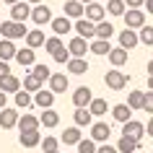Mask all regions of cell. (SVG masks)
<instances>
[{
	"label": "cell",
	"instance_id": "6da1fadb",
	"mask_svg": "<svg viewBox=\"0 0 153 153\" xmlns=\"http://www.w3.org/2000/svg\"><path fill=\"white\" fill-rule=\"evenodd\" d=\"M26 31H29V29H26L24 24H16V21H3V24H0V34H3V39H8V42L24 39Z\"/></svg>",
	"mask_w": 153,
	"mask_h": 153
},
{
	"label": "cell",
	"instance_id": "7a4b0ae2",
	"mask_svg": "<svg viewBox=\"0 0 153 153\" xmlns=\"http://www.w3.org/2000/svg\"><path fill=\"white\" fill-rule=\"evenodd\" d=\"M122 18H125V26H127L130 31H135V29H143L145 26V13L137 8H127L125 13H122Z\"/></svg>",
	"mask_w": 153,
	"mask_h": 153
},
{
	"label": "cell",
	"instance_id": "3957f363",
	"mask_svg": "<svg viewBox=\"0 0 153 153\" xmlns=\"http://www.w3.org/2000/svg\"><path fill=\"white\" fill-rule=\"evenodd\" d=\"M127 81H130V78L122 70H106V75H104V83L112 91H122L125 86H127Z\"/></svg>",
	"mask_w": 153,
	"mask_h": 153
},
{
	"label": "cell",
	"instance_id": "277c9868",
	"mask_svg": "<svg viewBox=\"0 0 153 153\" xmlns=\"http://www.w3.org/2000/svg\"><path fill=\"white\" fill-rule=\"evenodd\" d=\"M91 101H94V94H91L88 86H78V88L73 91V104H75V109H88Z\"/></svg>",
	"mask_w": 153,
	"mask_h": 153
},
{
	"label": "cell",
	"instance_id": "5b68a950",
	"mask_svg": "<svg viewBox=\"0 0 153 153\" xmlns=\"http://www.w3.org/2000/svg\"><path fill=\"white\" fill-rule=\"evenodd\" d=\"M73 29L78 31V36L86 42H94L96 39V24H91V21H86V18H78L75 24H73Z\"/></svg>",
	"mask_w": 153,
	"mask_h": 153
},
{
	"label": "cell",
	"instance_id": "8992f818",
	"mask_svg": "<svg viewBox=\"0 0 153 153\" xmlns=\"http://www.w3.org/2000/svg\"><path fill=\"white\" fill-rule=\"evenodd\" d=\"M122 135L125 137H132V140H143V135H145V125L143 122H137V120H130V122H125L122 125Z\"/></svg>",
	"mask_w": 153,
	"mask_h": 153
},
{
	"label": "cell",
	"instance_id": "52a82bcc",
	"mask_svg": "<svg viewBox=\"0 0 153 153\" xmlns=\"http://www.w3.org/2000/svg\"><path fill=\"white\" fill-rule=\"evenodd\" d=\"M109 135H112V127H109L106 122H94V125H91V137L88 140H94V143H106Z\"/></svg>",
	"mask_w": 153,
	"mask_h": 153
},
{
	"label": "cell",
	"instance_id": "ba28073f",
	"mask_svg": "<svg viewBox=\"0 0 153 153\" xmlns=\"http://www.w3.org/2000/svg\"><path fill=\"white\" fill-rule=\"evenodd\" d=\"M68 86H70V81H68L65 73H52V75H49V88L47 91H52V94L57 96V94H65Z\"/></svg>",
	"mask_w": 153,
	"mask_h": 153
},
{
	"label": "cell",
	"instance_id": "9c48e42d",
	"mask_svg": "<svg viewBox=\"0 0 153 153\" xmlns=\"http://www.w3.org/2000/svg\"><path fill=\"white\" fill-rule=\"evenodd\" d=\"M29 18H31L36 26H44V24H49V21H52V8H47L44 3H42V5H34Z\"/></svg>",
	"mask_w": 153,
	"mask_h": 153
},
{
	"label": "cell",
	"instance_id": "30bf717a",
	"mask_svg": "<svg viewBox=\"0 0 153 153\" xmlns=\"http://www.w3.org/2000/svg\"><path fill=\"white\" fill-rule=\"evenodd\" d=\"M104 16H106V10H104V5H99V3H88V5L83 8V18L91 21V24L104 21Z\"/></svg>",
	"mask_w": 153,
	"mask_h": 153
},
{
	"label": "cell",
	"instance_id": "8fae6325",
	"mask_svg": "<svg viewBox=\"0 0 153 153\" xmlns=\"http://www.w3.org/2000/svg\"><path fill=\"white\" fill-rule=\"evenodd\" d=\"M31 104H36L39 109H52V104H55V94H52V91H47V88H39L36 94H34Z\"/></svg>",
	"mask_w": 153,
	"mask_h": 153
},
{
	"label": "cell",
	"instance_id": "7c38bea8",
	"mask_svg": "<svg viewBox=\"0 0 153 153\" xmlns=\"http://www.w3.org/2000/svg\"><path fill=\"white\" fill-rule=\"evenodd\" d=\"M29 16H31V5H29V3H21V0H18L16 5L10 8V21H16V24H24Z\"/></svg>",
	"mask_w": 153,
	"mask_h": 153
},
{
	"label": "cell",
	"instance_id": "4fadbf2b",
	"mask_svg": "<svg viewBox=\"0 0 153 153\" xmlns=\"http://www.w3.org/2000/svg\"><path fill=\"white\" fill-rule=\"evenodd\" d=\"M68 52H70V57H81V60H86L88 42L81 39V36H75V39H70V44H68Z\"/></svg>",
	"mask_w": 153,
	"mask_h": 153
},
{
	"label": "cell",
	"instance_id": "5bb4252c",
	"mask_svg": "<svg viewBox=\"0 0 153 153\" xmlns=\"http://www.w3.org/2000/svg\"><path fill=\"white\" fill-rule=\"evenodd\" d=\"M16 122H18V112H16V109H10V106L0 109V127H3V130L16 127Z\"/></svg>",
	"mask_w": 153,
	"mask_h": 153
},
{
	"label": "cell",
	"instance_id": "9a60e30c",
	"mask_svg": "<svg viewBox=\"0 0 153 153\" xmlns=\"http://www.w3.org/2000/svg\"><path fill=\"white\" fill-rule=\"evenodd\" d=\"M18 130L21 132H36L39 130V117H34V114H24V117H18Z\"/></svg>",
	"mask_w": 153,
	"mask_h": 153
},
{
	"label": "cell",
	"instance_id": "2e32d148",
	"mask_svg": "<svg viewBox=\"0 0 153 153\" xmlns=\"http://www.w3.org/2000/svg\"><path fill=\"white\" fill-rule=\"evenodd\" d=\"M26 47L29 49H39V47H44V31L42 29H31V31H26Z\"/></svg>",
	"mask_w": 153,
	"mask_h": 153
},
{
	"label": "cell",
	"instance_id": "e0dca14e",
	"mask_svg": "<svg viewBox=\"0 0 153 153\" xmlns=\"http://www.w3.org/2000/svg\"><path fill=\"white\" fill-rule=\"evenodd\" d=\"M0 91H3L5 96H8V94H16V91H21V81L10 73V75H5V78H0Z\"/></svg>",
	"mask_w": 153,
	"mask_h": 153
},
{
	"label": "cell",
	"instance_id": "ac0fdd59",
	"mask_svg": "<svg viewBox=\"0 0 153 153\" xmlns=\"http://www.w3.org/2000/svg\"><path fill=\"white\" fill-rule=\"evenodd\" d=\"M49 26H52L55 36H65V34H68V31L73 29L70 18H65V16H60V18H52V21H49Z\"/></svg>",
	"mask_w": 153,
	"mask_h": 153
},
{
	"label": "cell",
	"instance_id": "d6986e66",
	"mask_svg": "<svg viewBox=\"0 0 153 153\" xmlns=\"http://www.w3.org/2000/svg\"><path fill=\"white\" fill-rule=\"evenodd\" d=\"M114 148H117V153H135V151H140V143L132 140V137H125V135H122L120 140H117Z\"/></svg>",
	"mask_w": 153,
	"mask_h": 153
},
{
	"label": "cell",
	"instance_id": "ffe728a7",
	"mask_svg": "<svg viewBox=\"0 0 153 153\" xmlns=\"http://www.w3.org/2000/svg\"><path fill=\"white\" fill-rule=\"evenodd\" d=\"M140 42H137V34L135 31H130V29H125V31L120 34V49H132V47H137Z\"/></svg>",
	"mask_w": 153,
	"mask_h": 153
},
{
	"label": "cell",
	"instance_id": "44dd1931",
	"mask_svg": "<svg viewBox=\"0 0 153 153\" xmlns=\"http://www.w3.org/2000/svg\"><path fill=\"white\" fill-rule=\"evenodd\" d=\"M112 117L120 122V125H125V122L132 120V112H130L127 104H114V106H112Z\"/></svg>",
	"mask_w": 153,
	"mask_h": 153
},
{
	"label": "cell",
	"instance_id": "7402d4cb",
	"mask_svg": "<svg viewBox=\"0 0 153 153\" xmlns=\"http://www.w3.org/2000/svg\"><path fill=\"white\" fill-rule=\"evenodd\" d=\"M83 140V132L78 127H68L62 132V137H60V143H65V145H78Z\"/></svg>",
	"mask_w": 153,
	"mask_h": 153
},
{
	"label": "cell",
	"instance_id": "603a6c76",
	"mask_svg": "<svg viewBox=\"0 0 153 153\" xmlns=\"http://www.w3.org/2000/svg\"><path fill=\"white\" fill-rule=\"evenodd\" d=\"M18 143L24 145V148H36V145L42 143V132L36 130V132H21L18 135Z\"/></svg>",
	"mask_w": 153,
	"mask_h": 153
},
{
	"label": "cell",
	"instance_id": "cb8c5ba5",
	"mask_svg": "<svg viewBox=\"0 0 153 153\" xmlns=\"http://www.w3.org/2000/svg\"><path fill=\"white\" fill-rule=\"evenodd\" d=\"M73 120H75V127H78V130L94 125V117L88 114V109H75V112H73Z\"/></svg>",
	"mask_w": 153,
	"mask_h": 153
},
{
	"label": "cell",
	"instance_id": "d4e9b609",
	"mask_svg": "<svg viewBox=\"0 0 153 153\" xmlns=\"http://www.w3.org/2000/svg\"><path fill=\"white\" fill-rule=\"evenodd\" d=\"M62 8H65V18H75V21L83 18V5L78 3V0H68Z\"/></svg>",
	"mask_w": 153,
	"mask_h": 153
},
{
	"label": "cell",
	"instance_id": "484cf974",
	"mask_svg": "<svg viewBox=\"0 0 153 153\" xmlns=\"http://www.w3.org/2000/svg\"><path fill=\"white\" fill-rule=\"evenodd\" d=\"M16 57V44L8 39H0V62H8Z\"/></svg>",
	"mask_w": 153,
	"mask_h": 153
},
{
	"label": "cell",
	"instance_id": "4316f807",
	"mask_svg": "<svg viewBox=\"0 0 153 153\" xmlns=\"http://www.w3.org/2000/svg\"><path fill=\"white\" fill-rule=\"evenodd\" d=\"M109 112V104H106V99H94L88 104V114L91 117H104Z\"/></svg>",
	"mask_w": 153,
	"mask_h": 153
},
{
	"label": "cell",
	"instance_id": "83f0119b",
	"mask_svg": "<svg viewBox=\"0 0 153 153\" xmlns=\"http://www.w3.org/2000/svg\"><path fill=\"white\" fill-rule=\"evenodd\" d=\"M39 125H44V127H57L60 125V114L52 112V109H44L39 114Z\"/></svg>",
	"mask_w": 153,
	"mask_h": 153
},
{
	"label": "cell",
	"instance_id": "f1b7e54d",
	"mask_svg": "<svg viewBox=\"0 0 153 153\" xmlns=\"http://www.w3.org/2000/svg\"><path fill=\"white\" fill-rule=\"evenodd\" d=\"M68 70H70L73 75H83V73L88 70V62L81 60V57H70V60H68Z\"/></svg>",
	"mask_w": 153,
	"mask_h": 153
},
{
	"label": "cell",
	"instance_id": "f546056e",
	"mask_svg": "<svg viewBox=\"0 0 153 153\" xmlns=\"http://www.w3.org/2000/svg\"><path fill=\"white\" fill-rule=\"evenodd\" d=\"M88 49L94 52V55L104 57V55H109V52H112V44H109V42H104V39H94V42L88 44Z\"/></svg>",
	"mask_w": 153,
	"mask_h": 153
},
{
	"label": "cell",
	"instance_id": "4dcf8cb0",
	"mask_svg": "<svg viewBox=\"0 0 153 153\" xmlns=\"http://www.w3.org/2000/svg\"><path fill=\"white\" fill-rule=\"evenodd\" d=\"M109 62L114 65V68H122V65L127 62V52H125V49H120V47H112V52H109Z\"/></svg>",
	"mask_w": 153,
	"mask_h": 153
},
{
	"label": "cell",
	"instance_id": "1f68e13d",
	"mask_svg": "<svg viewBox=\"0 0 153 153\" xmlns=\"http://www.w3.org/2000/svg\"><path fill=\"white\" fill-rule=\"evenodd\" d=\"M18 65H24V68H29V65H34V49H16V57H13Z\"/></svg>",
	"mask_w": 153,
	"mask_h": 153
},
{
	"label": "cell",
	"instance_id": "d6a6232c",
	"mask_svg": "<svg viewBox=\"0 0 153 153\" xmlns=\"http://www.w3.org/2000/svg\"><path fill=\"white\" fill-rule=\"evenodd\" d=\"M143 94L145 91H130V96H127L130 112H140V109H143Z\"/></svg>",
	"mask_w": 153,
	"mask_h": 153
},
{
	"label": "cell",
	"instance_id": "836d02e7",
	"mask_svg": "<svg viewBox=\"0 0 153 153\" xmlns=\"http://www.w3.org/2000/svg\"><path fill=\"white\" fill-rule=\"evenodd\" d=\"M112 34H114V26H112V24H106V21H99V24H96V39L109 42Z\"/></svg>",
	"mask_w": 153,
	"mask_h": 153
},
{
	"label": "cell",
	"instance_id": "e575fe53",
	"mask_svg": "<svg viewBox=\"0 0 153 153\" xmlns=\"http://www.w3.org/2000/svg\"><path fill=\"white\" fill-rule=\"evenodd\" d=\"M39 88H42V81H39V78H34L31 73H29V75L24 78V91H26V94H31V91L36 94Z\"/></svg>",
	"mask_w": 153,
	"mask_h": 153
},
{
	"label": "cell",
	"instance_id": "d590c367",
	"mask_svg": "<svg viewBox=\"0 0 153 153\" xmlns=\"http://www.w3.org/2000/svg\"><path fill=\"white\" fill-rule=\"evenodd\" d=\"M39 145H42V151H44V153H57V148H60V140H57V137H52V135H47Z\"/></svg>",
	"mask_w": 153,
	"mask_h": 153
},
{
	"label": "cell",
	"instance_id": "8d00e7d4",
	"mask_svg": "<svg viewBox=\"0 0 153 153\" xmlns=\"http://www.w3.org/2000/svg\"><path fill=\"white\" fill-rule=\"evenodd\" d=\"M31 75H34V78H39V81L44 83V81H49V75H52V73H49V68H47L44 62H39V65H34Z\"/></svg>",
	"mask_w": 153,
	"mask_h": 153
},
{
	"label": "cell",
	"instance_id": "74e56055",
	"mask_svg": "<svg viewBox=\"0 0 153 153\" xmlns=\"http://www.w3.org/2000/svg\"><path fill=\"white\" fill-rule=\"evenodd\" d=\"M44 47H47L49 55H55V52H60L65 44H62V39H60V36H49V39H44Z\"/></svg>",
	"mask_w": 153,
	"mask_h": 153
},
{
	"label": "cell",
	"instance_id": "f35d334b",
	"mask_svg": "<svg viewBox=\"0 0 153 153\" xmlns=\"http://www.w3.org/2000/svg\"><path fill=\"white\" fill-rule=\"evenodd\" d=\"M137 42L145 44V47H151V44H153V26H143L140 34H137Z\"/></svg>",
	"mask_w": 153,
	"mask_h": 153
},
{
	"label": "cell",
	"instance_id": "ab89813d",
	"mask_svg": "<svg viewBox=\"0 0 153 153\" xmlns=\"http://www.w3.org/2000/svg\"><path fill=\"white\" fill-rule=\"evenodd\" d=\"M16 106H18V109H29V106H31V94L16 91Z\"/></svg>",
	"mask_w": 153,
	"mask_h": 153
},
{
	"label": "cell",
	"instance_id": "60d3db41",
	"mask_svg": "<svg viewBox=\"0 0 153 153\" xmlns=\"http://www.w3.org/2000/svg\"><path fill=\"white\" fill-rule=\"evenodd\" d=\"M106 10H109L112 16H122V13H125V3H122V0H109V3H106Z\"/></svg>",
	"mask_w": 153,
	"mask_h": 153
},
{
	"label": "cell",
	"instance_id": "b9f144b4",
	"mask_svg": "<svg viewBox=\"0 0 153 153\" xmlns=\"http://www.w3.org/2000/svg\"><path fill=\"white\" fill-rule=\"evenodd\" d=\"M78 153H96V143L88 140V137H83L81 143H78Z\"/></svg>",
	"mask_w": 153,
	"mask_h": 153
},
{
	"label": "cell",
	"instance_id": "7bdbcfd3",
	"mask_svg": "<svg viewBox=\"0 0 153 153\" xmlns=\"http://www.w3.org/2000/svg\"><path fill=\"white\" fill-rule=\"evenodd\" d=\"M143 112L153 114V91H145L143 94Z\"/></svg>",
	"mask_w": 153,
	"mask_h": 153
},
{
	"label": "cell",
	"instance_id": "ee69618b",
	"mask_svg": "<svg viewBox=\"0 0 153 153\" xmlns=\"http://www.w3.org/2000/svg\"><path fill=\"white\" fill-rule=\"evenodd\" d=\"M52 57H55V62H60V65H68V60H70V52H68V49L62 47L60 52H55Z\"/></svg>",
	"mask_w": 153,
	"mask_h": 153
},
{
	"label": "cell",
	"instance_id": "f6af8a7d",
	"mask_svg": "<svg viewBox=\"0 0 153 153\" xmlns=\"http://www.w3.org/2000/svg\"><path fill=\"white\" fill-rule=\"evenodd\" d=\"M122 3H125V8H137V10H140L145 0H122Z\"/></svg>",
	"mask_w": 153,
	"mask_h": 153
},
{
	"label": "cell",
	"instance_id": "bcb514c9",
	"mask_svg": "<svg viewBox=\"0 0 153 153\" xmlns=\"http://www.w3.org/2000/svg\"><path fill=\"white\" fill-rule=\"evenodd\" d=\"M96 153H117V148H114V145H101V148H96Z\"/></svg>",
	"mask_w": 153,
	"mask_h": 153
},
{
	"label": "cell",
	"instance_id": "7dc6e473",
	"mask_svg": "<svg viewBox=\"0 0 153 153\" xmlns=\"http://www.w3.org/2000/svg\"><path fill=\"white\" fill-rule=\"evenodd\" d=\"M5 75H10V65L8 62H0V78H5Z\"/></svg>",
	"mask_w": 153,
	"mask_h": 153
},
{
	"label": "cell",
	"instance_id": "c3c4849f",
	"mask_svg": "<svg viewBox=\"0 0 153 153\" xmlns=\"http://www.w3.org/2000/svg\"><path fill=\"white\" fill-rule=\"evenodd\" d=\"M145 135H148V137H153V117L148 120V127H145Z\"/></svg>",
	"mask_w": 153,
	"mask_h": 153
},
{
	"label": "cell",
	"instance_id": "681fc988",
	"mask_svg": "<svg viewBox=\"0 0 153 153\" xmlns=\"http://www.w3.org/2000/svg\"><path fill=\"white\" fill-rule=\"evenodd\" d=\"M5 106H8V96H5V94L0 91V109H5Z\"/></svg>",
	"mask_w": 153,
	"mask_h": 153
},
{
	"label": "cell",
	"instance_id": "f907efd6",
	"mask_svg": "<svg viewBox=\"0 0 153 153\" xmlns=\"http://www.w3.org/2000/svg\"><path fill=\"white\" fill-rule=\"evenodd\" d=\"M143 5H145V8H148V13H151V16H153V0H145Z\"/></svg>",
	"mask_w": 153,
	"mask_h": 153
},
{
	"label": "cell",
	"instance_id": "816d5d0a",
	"mask_svg": "<svg viewBox=\"0 0 153 153\" xmlns=\"http://www.w3.org/2000/svg\"><path fill=\"white\" fill-rule=\"evenodd\" d=\"M24 3H29V5H42V0H24Z\"/></svg>",
	"mask_w": 153,
	"mask_h": 153
},
{
	"label": "cell",
	"instance_id": "f5cc1de1",
	"mask_svg": "<svg viewBox=\"0 0 153 153\" xmlns=\"http://www.w3.org/2000/svg\"><path fill=\"white\" fill-rule=\"evenodd\" d=\"M148 91H153V75H148Z\"/></svg>",
	"mask_w": 153,
	"mask_h": 153
},
{
	"label": "cell",
	"instance_id": "db71d44e",
	"mask_svg": "<svg viewBox=\"0 0 153 153\" xmlns=\"http://www.w3.org/2000/svg\"><path fill=\"white\" fill-rule=\"evenodd\" d=\"M148 75H153V60H148Z\"/></svg>",
	"mask_w": 153,
	"mask_h": 153
},
{
	"label": "cell",
	"instance_id": "11a10c76",
	"mask_svg": "<svg viewBox=\"0 0 153 153\" xmlns=\"http://www.w3.org/2000/svg\"><path fill=\"white\" fill-rule=\"evenodd\" d=\"M78 3H81L83 8H86V5H88V3H94V0H78Z\"/></svg>",
	"mask_w": 153,
	"mask_h": 153
},
{
	"label": "cell",
	"instance_id": "9f6ffc18",
	"mask_svg": "<svg viewBox=\"0 0 153 153\" xmlns=\"http://www.w3.org/2000/svg\"><path fill=\"white\" fill-rule=\"evenodd\" d=\"M3 3H8V5H16L18 0H3Z\"/></svg>",
	"mask_w": 153,
	"mask_h": 153
},
{
	"label": "cell",
	"instance_id": "6f0895ef",
	"mask_svg": "<svg viewBox=\"0 0 153 153\" xmlns=\"http://www.w3.org/2000/svg\"><path fill=\"white\" fill-rule=\"evenodd\" d=\"M57 153H60V151H57Z\"/></svg>",
	"mask_w": 153,
	"mask_h": 153
}]
</instances>
